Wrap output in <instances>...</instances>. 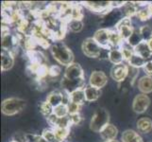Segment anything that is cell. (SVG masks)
<instances>
[{
	"label": "cell",
	"instance_id": "74e56055",
	"mask_svg": "<svg viewBox=\"0 0 152 142\" xmlns=\"http://www.w3.org/2000/svg\"><path fill=\"white\" fill-rule=\"evenodd\" d=\"M32 141L33 142H48L42 135H32Z\"/></svg>",
	"mask_w": 152,
	"mask_h": 142
},
{
	"label": "cell",
	"instance_id": "1f68e13d",
	"mask_svg": "<svg viewBox=\"0 0 152 142\" xmlns=\"http://www.w3.org/2000/svg\"><path fill=\"white\" fill-rule=\"evenodd\" d=\"M72 19L75 20H82L83 18V13L80 5L73 4V10H72ZM71 19V20H72Z\"/></svg>",
	"mask_w": 152,
	"mask_h": 142
},
{
	"label": "cell",
	"instance_id": "484cf974",
	"mask_svg": "<svg viewBox=\"0 0 152 142\" xmlns=\"http://www.w3.org/2000/svg\"><path fill=\"white\" fill-rule=\"evenodd\" d=\"M39 109H40V112L43 114L45 117L48 118L49 116H51L53 114V107L48 102H43L39 104Z\"/></svg>",
	"mask_w": 152,
	"mask_h": 142
},
{
	"label": "cell",
	"instance_id": "7402d4cb",
	"mask_svg": "<svg viewBox=\"0 0 152 142\" xmlns=\"http://www.w3.org/2000/svg\"><path fill=\"white\" fill-rule=\"evenodd\" d=\"M123 142H144L138 133L133 130H127L122 134Z\"/></svg>",
	"mask_w": 152,
	"mask_h": 142
},
{
	"label": "cell",
	"instance_id": "e0dca14e",
	"mask_svg": "<svg viewBox=\"0 0 152 142\" xmlns=\"http://www.w3.org/2000/svg\"><path fill=\"white\" fill-rule=\"evenodd\" d=\"M139 90L142 91L143 94H148L152 92V78L150 76L145 75L142 77L138 82Z\"/></svg>",
	"mask_w": 152,
	"mask_h": 142
},
{
	"label": "cell",
	"instance_id": "d6a6232c",
	"mask_svg": "<svg viewBox=\"0 0 152 142\" xmlns=\"http://www.w3.org/2000/svg\"><path fill=\"white\" fill-rule=\"evenodd\" d=\"M140 32L144 41H149L152 38V28L149 26H143L140 29Z\"/></svg>",
	"mask_w": 152,
	"mask_h": 142
},
{
	"label": "cell",
	"instance_id": "30bf717a",
	"mask_svg": "<svg viewBox=\"0 0 152 142\" xmlns=\"http://www.w3.org/2000/svg\"><path fill=\"white\" fill-rule=\"evenodd\" d=\"M64 77L67 80H81L84 79V73L80 65L73 63L66 67Z\"/></svg>",
	"mask_w": 152,
	"mask_h": 142
},
{
	"label": "cell",
	"instance_id": "7a4b0ae2",
	"mask_svg": "<svg viewBox=\"0 0 152 142\" xmlns=\"http://www.w3.org/2000/svg\"><path fill=\"white\" fill-rule=\"evenodd\" d=\"M110 114L106 109L98 108L96 110L90 122V128L96 133H100L101 130L109 124Z\"/></svg>",
	"mask_w": 152,
	"mask_h": 142
},
{
	"label": "cell",
	"instance_id": "7c38bea8",
	"mask_svg": "<svg viewBox=\"0 0 152 142\" xmlns=\"http://www.w3.org/2000/svg\"><path fill=\"white\" fill-rule=\"evenodd\" d=\"M129 68L127 65H115L111 70V76L115 82H122L129 75Z\"/></svg>",
	"mask_w": 152,
	"mask_h": 142
},
{
	"label": "cell",
	"instance_id": "2e32d148",
	"mask_svg": "<svg viewBox=\"0 0 152 142\" xmlns=\"http://www.w3.org/2000/svg\"><path fill=\"white\" fill-rule=\"evenodd\" d=\"M14 64V55L12 52L2 51L1 53V70L8 71L13 66Z\"/></svg>",
	"mask_w": 152,
	"mask_h": 142
},
{
	"label": "cell",
	"instance_id": "8992f818",
	"mask_svg": "<svg viewBox=\"0 0 152 142\" xmlns=\"http://www.w3.org/2000/svg\"><path fill=\"white\" fill-rule=\"evenodd\" d=\"M111 30L108 29H98L94 35V39H95L97 44L100 46L105 50H111L113 49L111 45H110V36H111Z\"/></svg>",
	"mask_w": 152,
	"mask_h": 142
},
{
	"label": "cell",
	"instance_id": "d4e9b609",
	"mask_svg": "<svg viewBox=\"0 0 152 142\" xmlns=\"http://www.w3.org/2000/svg\"><path fill=\"white\" fill-rule=\"evenodd\" d=\"M142 41H144V40L142 38V35H141L140 29H134L132 36L129 38V41H127V43L129 46H132V47H135L138 44H140Z\"/></svg>",
	"mask_w": 152,
	"mask_h": 142
},
{
	"label": "cell",
	"instance_id": "cb8c5ba5",
	"mask_svg": "<svg viewBox=\"0 0 152 142\" xmlns=\"http://www.w3.org/2000/svg\"><path fill=\"white\" fill-rule=\"evenodd\" d=\"M137 6L138 4L136 2H126L125 6H124V10H125V13L127 15V17H132L133 15H136L138 13L137 10Z\"/></svg>",
	"mask_w": 152,
	"mask_h": 142
},
{
	"label": "cell",
	"instance_id": "f35d334b",
	"mask_svg": "<svg viewBox=\"0 0 152 142\" xmlns=\"http://www.w3.org/2000/svg\"><path fill=\"white\" fill-rule=\"evenodd\" d=\"M148 46H149V49H150V50L152 51V38H151L149 41H148Z\"/></svg>",
	"mask_w": 152,
	"mask_h": 142
},
{
	"label": "cell",
	"instance_id": "f546056e",
	"mask_svg": "<svg viewBox=\"0 0 152 142\" xmlns=\"http://www.w3.org/2000/svg\"><path fill=\"white\" fill-rule=\"evenodd\" d=\"M141 21H145V20H148L151 16H152V10H150V8L148 7V5L146 7H145L144 9H141L138 10L137 14H136Z\"/></svg>",
	"mask_w": 152,
	"mask_h": 142
},
{
	"label": "cell",
	"instance_id": "8fae6325",
	"mask_svg": "<svg viewBox=\"0 0 152 142\" xmlns=\"http://www.w3.org/2000/svg\"><path fill=\"white\" fill-rule=\"evenodd\" d=\"M89 82H90V85L96 87L98 89H101L102 87L106 85V83L108 82V78L103 71L96 70L92 72L90 79H89Z\"/></svg>",
	"mask_w": 152,
	"mask_h": 142
},
{
	"label": "cell",
	"instance_id": "ffe728a7",
	"mask_svg": "<svg viewBox=\"0 0 152 142\" xmlns=\"http://www.w3.org/2000/svg\"><path fill=\"white\" fill-rule=\"evenodd\" d=\"M85 91V97H86V102H96L98 98L100 97L101 91L100 89L96 87H94L92 85L86 86L84 88Z\"/></svg>",
	"mask_w": 152,
	"mask_h": 142
},
{
	"label": "cell",
	"instance_id": "6da1fadb",
	"mask_svg": "<svg viewBox=\"0 0 152 142\" xmlns=\"http://www.w3.org/2000/svg\"><path fill=\"white\" fill-rule=\"evenodd\" d=\"M51 53L54 59L62 65H70L74 61L72 51L61 42H56L51 46Z\"/></svg>",
	"mask_w": 152,
	"mask_h": 142
},
{
	"label": "cell",
	"instance_id": "5b68a950",
	"mask_svg": "<svg viewBox=\"0 0 152 142\" xmlns=\"http://www.w3.org/2000/svg\"><path fill=\"white\" fill-rule=\"evenodd\" d=\"M115 29L118 31L121 38L125 42L129 40L134 31V29L132 27V20H130L129 17H124L123 19L120 20L116 24V29Z\"/></svg>",
	"mask_w": 152,
	"mask_h": 142
},
{
	"label": "cell",
	"instance_id": "8d00e7d4",
	"mask_svg": "<svg viewBox=\"0 0 152 142\" xmlns=\"http://www.w3.org/2000/svg\"><path fill=\"white\" fill-rule=\"evenodd\" d=\"M70 119L72 124H80L81 121V117L80 114H75V115H69Z\"/></svg>",
	"mask_w": 152,
	"mask_h": 142
},
{
	"label": "cell",
	"instance_id": "ac0fdd59",
	"mask_svg": "<svg viewBox=\"0 0 152 142\" xmlns=\"http://www.w3.org/2000/svg\"><path fill=\"white\" fill-rule=\"evenodd\" d=\"M109 60L110 62L115 65H120V64H123V61L124 59V56L121 49L119 47H115V49H113L109 51Z\"/></svg>",
	"mask_w": 152,
	"mask_h": 142
},
{
	"label": "cell",
	"instance_id": "f1b7e54d",
	"mask_svg": "<svg viewBox=\"0 0 152 142\" xmlns=\"http://www.w3.org/2000/svg\"><path fill=\"white\" fill-rule=\"evenodd\" d=\"M53 130L57 136V139L60 142H62L64 139H66L70 133V128H55Z\"/></svg>",
	"mask_w": 152,
	"mask_h": 142
},
{
	"label": "cell",
	"instance_id": "60d3db41",
	"mask_svg": "<svg viewBox=\"0 0 152 142\" xmlns=\"http://www.w3.org/2000/svg\"><path fill=\"white\" fill-rule=\"evenodd\" d=\"M10 142H16V141H14V140H12V141H10Z\"/></svg>",
	"mask_w": 152,
	"mask_h": 142
},
{
	"label": "cell",
	"instance_id": "277c9868",
	"mask_svg": "<svg viewBox=\"0 0 152 142\" xmlns=\"http://www.w3.org/2000/svg\"><path fill=\"white\" fill-rule=\"evenodd\" d=\"M104 49L97 44V42L92 38H87L82 43V51L87 57L97 58L100 57Z\"/></svg>",
	"mask_w": 152,
	"mask_h": 142
},
{
	"label": "cell",
	"instance_id": "ab89813d",
	"mask_svg": "<svg viewBox=\"0 0 152 142\" xmlns=\"http://www.w3.org/2000/svg\"><path fill=\"white\" fill-rule=\"evenodd\" d=\"M104 142H119L118 140L116 139H114V140H111V141H104Z\"/></svg>",
	"mask_w": 152,
	"mask_h": 142
},
{
	"label": "cell",
	"instance_id": "603a6c76",
	"mask_svg": "<svg viewBox=\"0 0 152 142\" xmlns=\"http://www.w3.org/2000/svg\"><path fill=\"white\" fill-rule=\"evenodd\" d=\"M128 63L132 67L135 68V69H137V68H140V67H144V65H145V63H146V60L144 59L143 57H141L140 55L136 54L134 52V54L128 61Z\"/></svg>",
	"mask_w": 152,
	"mask_h": 142
},
{
	"label": "cell",
	"instance_id": "d6986e66",
	"mask_svg": "<svg viewBox=\"0 0 152 142\" xmlns=\"http://www.w3.org/2000/svg\"><path fill=\"white\" fill-rule=\"evenodd\" d=\"M70 97V102L76 103L78 105H82L86 102V97H85V91L84 88L78 89L75 92H73L69 95Z\"/></svg>",
	"mask_w": 152,
	"mask_h": 142
},
{
	"label": "cell",
	"instance_id": "4316f807",
	"mask_svg": "<svg viewBox=\"0 0 152 142\" xmlns=\"http://www.w3.org/2000/svg\"><path fill=\"white\" fill-rule=\"evenodd\" d=\"M53 113L59 118H64L66 117V116H69V111H68V106L67 104H60L58 105L57 107H55L53 109Z\"/></svg>",
	"mask_w": 152,
	"mask_h": 142
},
{
	"label": "cell",
	"instance_id": "9c48e42d",
	"mask_svg": "<svg viewBox=\"0 0 152 142\" xmlns=\"http://www.w3.org/2000/svg\"><path fill=\"white\" fill-rule=\"evenodd\" d=\"M83 5L96 13L105 14L113 9L112 2H83Z\"/></svg>",
	"mask_w": 152,
	"mask_h": 142
},
{
	"label": "cell",
	"instance_id": "44dd1931",
	"mask_svg": "<svg viewBox=\"0 0 152 142\" xmlns=\"http://www.w3.org/2000/svg\"><path fill=\"white\" fill-rule=\"evenodd\" d=\"M137 129L139 132L148 134L152 131V120L148 118H142L137 121Z\"/></svg>",
	"mask_w": 152,
	"mask_h": 142
},
{
	"label": "cell",
	"instance_id": "d590c367",
	"mask_svg": "<svg viewBox=\"0 0 152 142\" xmlns=\"http://www.w3.org/2000/svg\"><path fill=\"white\" fill-rule=\"evenodd\" d=\"M144 70L145 72L148 74V76H150L152 75V60H148L145 63V65H144Z\"/></svg>",
	"mask_w": 152,
	"mask_h": 142
},
{
	"label": "cell",
	"instance_id": "ba28073f",
	"mask_svg": "<svg viewBox=\"0 0 152 142\" xmlns=\"http://www.w3.org/2000/svg\"><path fill=\"white\" fill-rule=\"evenodd\" d=\"M150 104V99L145 94H139L133 99L132 109L138 114L145 113Z\"/></svg>",
	"mask_w": 152,
	"mask_h": 142
},
{
	"label": "cell",
	"instance_id": "52a82bcc",
	"mask_svg": "<svg viewBox=\"0 0 152 142\" xmlns=\"http://www.w3.org/2000/svg\"><path fill=\"white\" fill-rule=\"evenodd\" d=\"M61 85L62 90H64L66 93L70 95L76 90H78V89L85 88V80L84 79H81V80H67L64 77H62Z\"/></svg>",
	"mask_w": 152,
	"mask_h": 142
},
{
	"label": "cell",
	"instance_id": "3957f363",
	"mask_svg": "<svg viewBox=\"0 0 152 142\" xmlns=\"http://www.w3.org/2000/svg\"><path fill=\"white\" fill-rule=\"evenodd\" d=\"M26 106V102L19 98H10L2 102V113L6 116H14L21 112Z\"/></svg>",
	"mask_w": 152,
	"mask_h": 142
},
{
	"label": "cell",
	"instance_id": "4fadbf2b",
	"mask_svg": "<svg viewBox=\"0 0 152 142\" xmlns=\"http://www.w3.org/2000/svg\"><path fill=\"white\" fill-rule=\"evenodd\" d=\"M26 54H27L29 60L28 65H46V59L42 52L34 49L30 51H26Z\"/></svg>",
	"mask_w": 152,
	"mask_h": 142
},
{
	"label": "cell",
	"instance_id": "9a60e30c",
	"mask_svg": "<svg viewBox=\"0 0 152 142\" xmlns=\"http://www.w3.org/2000/svg\"><path fill=\"white\" fill-rule=\"evenodd\" d=\"M134 52L141 57H143L146 61L149 60L150 57H152V51L150 50L149 46L146 41H142L140 44L134 47Z\"/></svg>",
	"mask_w": 152,
	"mask_h": 142
},
{
	"label": "cell",
	"instance_id": "e575fe53",
	"mask_svg": "<svg viewBox=\"0 0 152 142\" xmlns=\"http://www.w3.org/2000/svg\"><path fill=\"white\" fill-rule=\"evenodd\" d=\"M61 74V67L59 65H52L49 67L48 76L52 78H56Z\"/></svg>",
	"mask_w": 152,
	"mask_h": 142
},
{
	"label": "cell",
	"instance_id": "836d02e7",
	"mask_svg": "<svg viewBox=\"0 0 152 142\" xmlns=\"http://www.w3.org/2000/svg\"><path fill=\"white\" fill-rule=\"evenodd\" d=\"M68 106V111H69V115H75V114H80V110L81 105H78L73 102H69L67 104Z\"/></svg>",
	"mask_w": 152,
	"mask_h": 142
},
{
	"label": "cell",
	"instance_id": "4dcf8cb0",
	"mask_svg": "<svg viewBox=\"0 0 152 142\" xmlns=\"http://www.w3.org/2000/svg\"><path fill=\"white\" fill-rule=\"evenodd\" d=\"M42 136L45 138L48 142H60L57 139V136L55 135L54 130H49V129H45L42 133Z\"/></svg>",
	"mask_w": 152,
	"mask_h": 142
},
{
	"label": "cell",
	"instance_id": "5bb4252c",
	"mask_svg": "<svg viewBox=\"0 0 152 142\" xmlns=\"http://www.w3.org/2000/svg\"><path fill=\"white\" fill-rule=\"evenodd\" d=\"M117 133H118V131H117L116 127H115L114 125L109 123L101 130V132L99 134H100L101 138L104 141H111V140H114L116 138Z\"/></svg>",
	"mask_w": 152,
	"mask_h": 142
},
{
	"label": "cell",
	"instance_id": "83f0119b",
	"mask_svg": "<svg viewBox=\"0 0 152 142\" xmlns=\"http://www.w3.org/2000/svg\"><path fill=\"white\" fill-rule=\"evenodd\" d=\"M67 28L70 30H72L73 32H78L83 28L82 20H75V19L70 20L67 24Z\"/></svg>",
	"mask_w": 152,
	"mask_h": 142
}]
</instances>
